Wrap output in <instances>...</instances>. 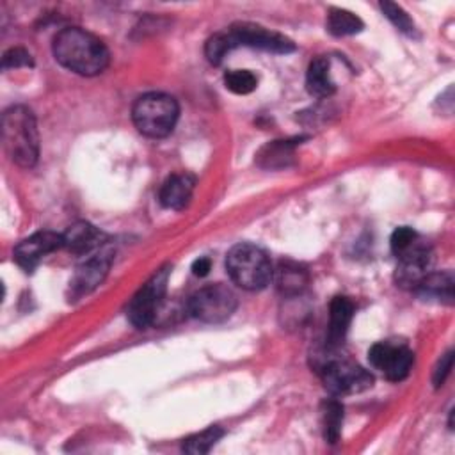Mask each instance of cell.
<instances>
[{"label": "cell", "mask_w": 455, "mask_h": 455, "mask_svg": "<svg viewBox=\"0 0 455 455\" xmlns=\"http://www.w3.org/2000/svg\"><path fill=\"white\" fill-rule=\"evenodd\" d=\"M112 258H114L112 249L103 245L96 252H92L82 265H78L69 281L71 297L80 299V297L91 293L96 286H100L108 274Z\"/></svg>", "instance_id": "cell-9"}, {"label": "cell", "mask_w": 455, "mask_h": 455, "mask_svg": "<svg viewBox=\"0 0 455 455\" xmlns=\"http://www.w3.org/2000/svg\"><path fill=\"white\" fill-rule=\"evenodd\" d=\"M229 34L236 44H245L272 53H290L295 50L291 39L256 23H235L229 28Z\"/></svg>", "instance_id": "cell-10"}, {"label": "cell", "mask_w": 455, "mask_h": 455, "mask_svg": "<svg viewBox=\"0 0 455 455\" xmlns=\"http://www.w3.org/2000/svg\"><path fill=\"white\" fill-rule=\"evenodd\" d=\"M419 240V235L409 228V226H400L393 231L391 235V251L393 254L398 258L402 256L405 251H409L416 242Z\"/></svg>", "instance_id": "cell-26"}, {"label": "cell", "mask_w": 455, "mask_h": 455, "mask_svg": "<svg viewBox=\"0 0 455 455\" xmlns=\"http://www.w3.org/2000/svg\"><path fill=\"white\" fill-rule=\"evenodd\" d=\"M226 268L231 281L249 291L265 288L274 275L267 252L252 243L233 245L226 256Z\"/></svg>", "instance_id": "cell-4"}, {"label": "cell", "mask_w": 455, "mask_h": 455, "mask_svg": "<svg viewBox=\"0 0 455 455\" xmlns=\"http://www.w3.org/2000/svg\"><path fill=\"white\" fill-rule=\"evenodd\" d=\"M192 192H194V178L190 174H172L164 181L158 192V201L164 208L181 210L188 204Z\"/></svg>", "instance_id": "cell-15"}, {"label": "cell", "mask_w": 455, "mask_h": 455, "mask_svg": "<svg viewBox=\"0 0 455 455\" xmlns=\"http://www.w3.org/2000/svg\"><path fill=\"white\" fill-rule=\"evenodd\" d=\"M368 361L375 370H380L387 380H403L412 368V352L398 343L380 341L368 350Z\"/></svg>", "instance_id": "cell-8"}, {"label": "cell", "mask_w": 455, "mask_h": 455, "mask_svg": "<svg viewBox=\"0 0 455 455\" xmlns=\"http://www.w3.org/2000/svg\"><path fill=\"white\" fill-rule=\"evenodd\" d=\"M306 89L311 96L327 98L334 92V82L329 71V60L325 57H316L309 62L306 73Z\"/></svg>", "instance_id": "cell-17"}, {"label": "cell", "mask_w": 455, "mask_h": 455, "mask_svg": "<svg viewBox=\"0 0 455 455\" xmlns=\"http://www.w3.org/2000/svg\"><path fill=\"white\" fill-rule=\"evenodd\" d=\"M432 263V249L421 238L402 256H398V267L395 272V281L400 288L416 290L421 279L428 274Z\"/></svg>", "instance_id": "cell-11"}, {"label": "cell", "mask_w": 455, "mask_h": 455, "mask_svg": "<svg viewBox=\"0 0 455 455\" xmlns=\"http://www.w3.org/2000/svg\"><path fill=\"white\" fill-rule=\"evenodd\" d=\"M380 9L384 12V16L400 30L403 32L405 36H411V37H416V25L414 21L411 20V16L398 5V4H393V2H380Z\"/></svg>", "instance_id": "cell-24"}, {"label": "cell", "mask_w": 455, "mask_h": 455, "mask_svg": "<svg viewBox=\"0 0 455 455\" xmlns=\"http://www.w3.org/2000/svg\"><path fill=\"white\" fill-rule=\"evenodd\" d=\"M224 435V430L220 427H208L206 430L194 434L183 441V451L192 455H203L208 453L217 441Z\"/></svg>", "instance_id": "cell-21"}, {"label": "cell", "mask_w": 455, "mask_h": 455, "mask_svg": "<svg viewBox=\"0 0 455 455\" xmlns=\"http://www.w3.org/2000/svg\"><path fill=\"white\" fill-rule=\"evenodd\" d=\"M224 84L235 94H249L256 89L258 78L249 69H233L224 75Z\"/></svg>", "instance_id": "cell-23"}, {"label": "cell", "mask_w": 455, "mask_h": 455, "mask_svg": "<svg viewBox=\"0 0 455 455\" xmlns=\"http://www.w3.org/2000/svg\"><path fill=\"white\" fill-rule=\"evenodd\" d=\"M233 46H236V43H235L233 36L229 34V30H228V32H217V34H213V36L206 41V44H204V55H206V59H208L210 64L219 66V64L222 62L224 55H226Z\"/></svg>", "instance_id": "cell-22"}, {"label": "cell", "mask_w": 455, "mask_h": 455, "mask_svg": "<svg viewBox=\"0 0 455 455\" xmlns=\"http://www.w3.org/2000/svg\"><path fill=\"white\" fill-rule=\"evenodd\" d=\"M451 363H453V352L450 350V352H446V354L439 359V363H437V366H435V370H434V386H435V387H439V386L444 384L446 377L450 375Z\"/></svg>", "instance_id": "cell-28"}, {"label": "cell", "mask_w": 455, "mask_h": 455, "mask_svg": "<svg viewBox=\"0 0 455 455\" xmlns=\"http://www.w3.org/2000/svg\"><path fill=\"white\" fill-rule=\"evenodd\" d=\"M322 421H323V437H325V441L334 444L338 441L339 430H341L343 405L338 400H334V398L323 402Z\"/></svg>", "instance_id": "cell-20"}, {"label": "cell", "mask_w": 455, "mask_h": 455, "mask_svg": "<svg viewBox=\"0 0 455 455\" xmlns=\"http://www.w3.org/2000/svg\"><path fill=\"white\" fill-rule=\"evenodd\" d=\"M354 304L348 297H334L329 306V329H327V347L336 348L345 339L348 325L352 322Z\"/></svg>", "instance_id": "cell-14"}, {"label": "cell", "mask_w": 455, "mask_h": 455, "mask_svg": "<svg viewBox=\"0 0 455 455\" xmlns=\"http://www.w3.org/2000/svg\"><path fill=\"white\" fill-rule=\"evenodd\" d=\"M105 236L103 233L85 220H78L71 224L62 233V247L73 254H92L100 247H103Z\"/></svg>", "instance_id": "cell-13"}, {"label": "cell", "mask_w": 455, "mask_h": 455, "mask_svg": "<svg viewBox=\"0 0 455 455\" xmlns=\"http://www.w3.org/2000/svg\"><path fill=\"white\" fill-rule=\"evenodd\" d=\"M52 50L60 66L82 76L100 75L108 64V50L105 43L78 27L62 28L53 37Z\"/></svg>", "instance_id": "cell-1"}, {"label": "cell", "mask_w": 455, "mask_h": 455, "mask_svg": "<svg viewBox=\"0 0 455 455\" xmlns=\"http://www.w3.org/2000/svg\"><path fill=\"white\" fill-rule=\"evenodd\" d=\"M2 140L9 158L20 167H32L39 155V135L34 114L21 105L2 116Z\"/></svg>", "instance_id": "cell-2"}, {"label": "cell", "mask_w": 455, "mask_h": 455, "mask_svg": "<svg viewBox=\"0 0 455 455\" xmlns=\"http://www.w3.org/2000/svg\"><path fill=\"white\" fill-rule=\"evenodd\" d=\"M277 290L284 295H297L307 284V272L295 263H281L275 268Z\"/></svg>", "instance_id": "cell-18"}, {"label": "cell", "mask_w": 455, "mask_h": 455, "mask_svg": "<svg viewBox=\"0 0 455 455\" xmlns=\"http://www.w3.org/2000/svg\"><path fill=\"white\" fill-rule=\"evenodd\" d=\"M418 291L425 300H437V302H453V274L446 272H428L418 288Z\"/></svg>", "instance_id": "cell-16"}, {"label": "cell", "mask_w": 455, "mask_h": 455, "mask_svg": "<svg viewBox=\"0 0 455 455\" xmlns=\"http://www.w3.org/2000/svg\"><path fill=\"white\" fill-rule=\"evenodd\" d=\"M169 274L171 267H162L160 270H156L130 300L126 315L137 329H146L156 320L164 304Z\"/></svg>", "instance_id": "cell-6"}, {"label": "cell", "mask_w": 455, "mask_h": 455, "mask_svg": "<svg viewBox=\"0 0 455 455\" xmlns=\"http://www.w3.org/2000/svg\"><path fill=\"white\" fill-rule=\"evenodd\" d=\"M27 66H32V57L25 48H11L2 57L4 69H16V68H27Z\"/></svg>", "instance_id": "cell-27"}, {"label": "cell", "mask_w": 455, "mask_h": 455, "mask_svg": "<svg viewBox=\"0 0 455 455\" xmlns=\"http://www.w3.org/2000/svg\"><path fill=\"white\" fill-rule=\"evenodd\" d=\"M327 350L329 354H323L322 361L318 363V371L322 375L325 389L331 395H352L371 387L373 377L370 371L348 359L334 357L331 354L334 348L327 347Z\"/></svg>", "instance_id": "cell-5"}, {"label": "cell", "mask_w": 455, "mask_h": 455, "mask_svg": "<svg viewBox=\"0 0 455 455\" xmlns=\"http://www.w3.org/2000/svg\"><path fill=\"white\" fill-rule=\"evenodd\" d=\"M291 156V144L288 140H275L274 144H268L259 153V158L265 160L263 165L275 167V165H286V160Z\"/></svg>", "instance_id": "cell-25"}, {"label": "cell", "mask_w": 455, "mask_h": 455, "mask_svg": "<svg viewBox=\"0 0 455 455\" xmlns=\"http://www.w3.org/2000/svg\"><path fill=\"white\" fill-rule=\"evenodd\" d=\"M236 309V295L224 284H208L188 300V313L204 323L226 322Z\"/></svg>", "instance_id": "cell-7"}, {"label": "cell", "mask_w": 455, "mask_h": 455, "mask_svg": "<svg viewBox=\"0 0 455 455\" xmlns=\"http://www.w3.org/2000/svg\"><path fill=\"white\" fill-rule=\"evenodd\" d=\"M59 247H62V235L53 231H39L21 240L14 247V259L21 268L30 272L46 254L57 251Z\"/></svg>", "instance_id": "cell-12"}, {"label": "cell", "mask_w": 455, "mask_h": 455, "mask_svg": "<svg viewBox=\"0 0 455 455\" xmlns=\"http://www.w3.org/2000/svg\"><path fill=\"white\" fill-rule=\"evenodd\" d=\"M210 268H212L210 258H197V259L192 263V272H194V275H197V277L208 275Z\"/></svg>", "instance_id": "cell-29"}, {"label": "cell", "mask_w": 455, "mask_h": 455, "mask_svg": "<svg viewBox=\"0 0 455 455\" xmlns=\"http://www.w3.org/2000/svg\"><path fill=\"white\" fill-rule=\"evenodd\" d=\"M363 21L359 16H355L350 11L345 9H331L327 14V30L336 36V37H343V36H354L357 32L363 30Z\"/></svg>", "instance_id": "cell-19"}, {"label": "cell", "mask_w": 455, "mask_h": 455, "mask_svg": "<svg viewBox=\"0 0 455 455\" xmlns=\"http://www.w3.org/2000/svg\"><path fill=\"white\" fill-rule=\"evenodd\" d=\"M178 101L164 92H148L137 98L132 108L135 128L151 139L167 137L178 121Z\"/></svg>", "instance_id": "cell-3"}]
</instances>
